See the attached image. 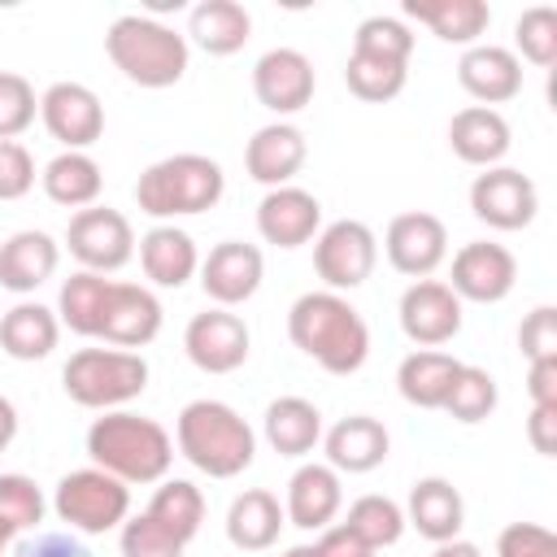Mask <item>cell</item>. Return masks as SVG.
<instances>
[{
  "mask_svg": "<svg viewBox=\"0 0 557 557\" xmlns=\"http://www.w3.org/2000/svg\"><path fill=\"white\" fill-rule=\"evenodd\" d=\"M292 344L326 374H357L370 357V326L339 292H305L287 309Z\"/></svg>",
  "mask_w": 557,
  "mask_h": 557,
  "instance_id": "6da1fadb",
  "label": "cell"
},
{
  "mask_svg": "<svg viewBox=\"0 0 557 557\" xmlns=\"http://www.w3.org/2000/svg\"><path fill=\"white\" fill-rule=\"evenodd\" d=\"M87 457L96 470L131 483H161L174 461V440L161 422L131 413V409H109L87 426Z\"/></svg>",
  "mask_w": 557,
  "mask_h": 557,
  "instance_id": "7a4b0ae2",
  "label": "cell"
},
{
  "mask_svg": "<svg viewBox=\"0 0 557 557\" xmlns=\"http://www.w3.org/2000/svg\"><path fill=\"white\" fill-rule=\"evenodd\" d=\"M104 52L113 61V70H122L126 83L161 91L174 87L187 74V35H178L174 26H165L152 13H122L113 17V26L104 30Z\"/></svg>",
  "mask_w": 557,
  "mask_h": 557,
  "instance_id": "3957f363",
  "label": "cell"
},
{
  "mask_svg": "<svg viewBox=\"0 0 557 557\" xmlns=\"http://www.w3.org/2000/svg\"><path fill=\"white\" fill-rule=\"evenodd\" d=\"M178 453L209 479H235L252 466L257 457V435L252 426L226 405V400H191L178 409L174 422Z\"/></svg>",
  "mask_w": 557,
  "mask_h": 557,
  "instance_id": "277c9868",
  "label": "cell"
},
{
  "mask_svg": "<svg viewBox=\"0 0 557 557\" xmlns=\"http://www.w3.org/2000/svg\"><path fill=\"white\" fill-rule=\"evenodd\" d=\"M226 191V174L213 157L205 152H174V157H161L152 161L139 183H135V200L148 218H161V222H174V218H191V213H205L222 200Z\"/></svg>",
  "mask_w": 557,
  "mask_h": 557,
  "instance_id": "5b68a950",
  "label": "cell"
},
{
  "mask_svg": "<svg viewBox=\"0 0 557 557\" xmlns=\"http://www.w3.org/2000/svg\"><path fill=\"white\" fill-rule=\"evenodd\" d=\"M61 387L74 405L109 413V409H122L126 400L144 396L148 361L126 348H78L61 370Z\"/></svg>",
  "mask_w": 557,
  "mask_h": 557,
  "instance_id": "8992f818",
  "label": "cell"
},
{
  "mask_svg": "<svg viewBox=\"0 0 557 557\" xmlns=\"http://www.w3.org/2000/svg\"><path fill=\"white\" fill-rule=\"evenodd\" d=\"M52 509L57 518L70 527V531H83V535H104L113 527L126 522L131 513V487L96 466H83V470H70L61 474L57 492H52Z\"/></svg>",
  "mask_w": 557,
  "mask_h": 557,
  "instance_id": "52a82bcc",
  "label": "cell"
},
{
  "mask_svg": "<svg viewBox=\"0 0 557 557\" xmlns=\"http://www.w3.org/2000/svg\"><path fill=\"white\" fill-rule=\"evenodd\" d=\"M379 239L366 222L339 218L313 235V270L326 283V292H352L374 274Z\"/></svg>",
  "mask_w": 557,
  "mask_h": 557,
  "instance_id": "ba28073f",
  "label": "cell"
},
{
  "mask_svg": "<svg viewBox=\"0 0 557 557\" xmlns=\"http://www.w3.org/2000/svg\"><path fill=\"white\" fill-rule=\"evenodd\" d=\"M65 248L70 257L91 270V274H113L135 257V231L126 222V213L109 209V205H91L78 209L65 226Z\"/></svg>",
  "mask_w": 557,
  "mask_h": 557,
  "instance_id": "9c48e42d",
  "label": "cell"
},
{
  "mask_svg": "<svg viewBox=\"0 0 557 557\" xmlns=\"http://www.w3.org/2000/svg\"><path fill=\"white\" fill-rule=\"evenodd\" d=\"M470 213L492 231H522L540 213V191L522 170L492 165L470 183Z\"/></svg>",
  "mask_w": 557,
  "mask_h": 557,
  "instance_id": "30bf717a",
  "label": "cell"
},
{
  "mask_svg": "<svg viewBox=\"0 0 557 557\" xmlns=\"http://www.w3.org/2000/svg\"><path fill=\"white\" fill-rule=\"evenodd\" d=\"M383 252H387V261H392L396 274H405V278H431L444 265V257H448V226L435 213H426V209L396 213L387 222Z\"/></svg>",
  "mask_w": 557,
  "mask_h": 557,
  "instance_id": "8fae6325",
  "label": "cell"
},
{
  "mask_svg": "<svg viewBox=\"0 0 557 557\" xmlns=\"http://www.w3.org/2000/svg\"><path fill=\"white\" fill-rule=\"evenodd\" d=\"M518 283V261L505 244H492V239H474V244H461L457 257H453V274H448V287L457 300H474V305H496L513 292Z\"/></svg>",
  "mask_w": 557,
  "mask_h": 557,
  "instance_id": "7c38bea8",
  "label": "cell"
},
{
  "mask_svg": "<svg viewBox=\"0 0 557 557\" xmlns=\"http://www.w3.org/2000/svg\"><path fill=\"white\" fill-rule=\"evenodd\" d=\"M248 344H252L248 322L239 313H231V309H218V305L205 309V313H196L187 322V331H183V348H187L191 366L205 370V374H231V370H239L248 361Z\"/></svg>",
  "mask_w": 557,
  "mask_h": 557,
  "instance_id": "4fadbf2b",
  "label": "cell"
},
{
  "mask_svg": "<svg viewBox=\"0 0 557 557\" xmlns=\"http://www.w3.org/2000/svg\"><path fill=\"white\" fill-rule=\"evenodd\" d=\"M39 117L65 152H87L104 135V104L87 83H52L39 96Z\"/></svg>",
  "mask_w": 557,
  "mask_h": 557,
  "instance_id": "5bb4252c",
  "label": "cell"
},
{
  "mask_svg": "<svg viewBox=\"0 0 557 557\" xmlns=\"http://www.w3.org/2000/svg\"><path fill=\"white\" fill-rule=\"evenodd\" d=\"M200 287L218 309H235L244 300L257 296L261 278H265V257L257 244L244 239H222L209 248V257L200 261Z\"/></svg>",
  "mask_w": 557,
  "mask_h": 557,
  "instance_id": "9a60e30c",
  "label": "cell"
},
{
  "mask_svg": "<svg viewBox=\"0 0 557 557\" xmlns=\"http://www.w3.org/2000/svg\"><path fill=\"white\" fill-rule=\"evenodd\" d=\"M161 300L139 287V283H113L109 278V296H104V309H100V331L96 339L113 344V348H144L161 335Z\"/></svg>",
  "mask_w": 557,
  "mask_h": 557,
  "instance_id": "2e32d148",
  "label": "cell"
},
{
  "mask_svg": "<svg viewBox=\"0 0 557 557\" xmlns=\"http://www.w3.org/2000/svg\"><path fill=\"white\" fill-rule=\"evenodd\" d=\"M313 87H318L313 61H309L300 48H270V52H261L257 65H252V96H257L270 113H278V117L300 113V109L313 100Z\"/></svg>",
  "mask_w": 557,
  "mask_h": 557,
  "instance_id": "e0dca14e",
  "label": "cell"
},
{
  "mask_svg": "<svg viewBox=\"0 0 557 557\" xmlns=\"http://www.w3.org/2000/svg\"><path fill=\"white\" fill-rule=\"evenodd\" d=\"M396 313H400V331L422 348H440L461 331V300L440 278H413Z\"/></svg>",
  "mask_w": 557,
  "mask_h": 557,
  "instance_id": "ac0fdd59",
  "label": "cell"
},
{
  "mask_svg": "<svg viewBox=\"0 0 557 557\" xmlns=\"http://www.w3.org/2000/svg\"><path fill=\"white\" fill-rule=\"evenodd\" d=\"M322 231V205L305 187H270L257 205V235L274 248H300Z\"/></svg>",
  "mask_w": 557,
  "mask_h": 557,
  "instance_id": "d6986e66",
  "label": "cell"
},
{
  "mask_svg": "<svg viewBox=\"0 0 557 557\" xmlns=\"http://www.w3.org/2000/svg\"><path fill=\"white\" fill-rule=\"evenodd\" d=\"M457 83L466 96H474L483 109H492V104H505L522 91V61L513 57V48L474 44L457 61Z\"/></svg>",
  "mask_w": 557,
  "mask_h": 557,
  "instance_id": "ffe728a7",
  "label": "cell"
},
{
  "mask_svg": "<svg viewBox=\"0 0 557 557\" xmlns=\"http://www.w3.org/2000/svg\"><path fill=\"white\" fill-rule=\"evenodd\" d=\"M322 448H326V466L335 474H370V470H379L387 461L392 435H387V426L379 418L348 413L322 435Z\"/></svg>",
  "mask_w": 557,
  "mask_h": 557,
  "instance_id": "44dd1931",
  "label": "cell"
},
{
  "mask_svg": "<svg viewBox=\"0 0 557 557\" xmlns=\"http://www.w3.org/2000/svg\"><path fill=\"white\" fill-rule=\"evenodd\" d=\"M305 157H309L305 131L292 126V122H270V126H261V131L248 139V148H244V170H248V178L261 183V187H287V183L300 174Z\"/></svg>",
  "mask_w": 557,
  "mask_h": 557,
  "instance_id": "7402d4cb",
  "label": "cell"
},
{
  "mask_svg": "<svg viewBox=\"0 0 557 557\" xmlns=\"http://www.w3.org/2000/svg\"><path fill=\"white\" fill-rule=\"evenodd\" d=\"M344 505V483L326 461H305L292 479H287V522L300 531H326L335 522Z\"/></svg>",
  "mask_w": 557,
  "mask_h": 557,
  "instance_id": "603a6c76",
  "label": "cell"
},
{
  "mask_svg": "<svg viewBox=\"0 0 557 557\" xmlns=\"http://www.w3.org/2000/svg\"><path fill=\"white\" fill-rule=\"evenodd\" d=\"M405 527H413L431 544L457 540L461 527H466V500H461V492L448 479H440V474L418 479L409 487V500H405Z\"/></svg>",
  "mask_w": 557,
  "mask_h": 557,
  "instance_id": "cb8c5ba5",
  "label": "cell"
},
{
  "mask_svg": "<svg viewBox=\"0 0 557 557\" xmlns=\"http://www.w3.org/2000/svg\"><path fill=\"white\" fill-rule=\"evenodd\" d=\"M513 135H509V122L500 109H483V104H466L453 113L448 122V148L466 161V165H479V170H492L505 161Z\"/></svg>",
  "mask_w": 557,
  "mask_h": 557,
  "instance_id": "d4e9b609",
  "label": "cell"
},
{
  "mask_svg": "<svg viewBox=\"0 0 557 557\" xmlns=\"http://www.w3.org/2000/svg\"><path fill=\"white\" fill-rule=\"evenodd\" d=\"M61 265V244L48 231H13L0 244V287L4 292H35L39 283H48Z\"/></svg>",
  "mask_w": 557,
  "mask_h": 557,
  "instance_id": "484cf974",
  "label": "cell"
},
{
  "mask_svg": "<svg viewBox=\"0 0 557 557\" xmlns=\"http://www.w3.org/2000/svg\"><path fill=\"white\" fill-rule=\"evenodd\" d=\"M400 13L426 26L435 39L461 44V48H474L492 26V9L483 0H405Z\"/></svg>",
  "mask_w": 557,
  "mask_h": 557,
  "instance_id": "4316f807",
  "label": "cell"
},
{
  "mask_svg": "<svg viewBox=\"0 0 557 557\" xmlns=\"http://www.w3.org/2000/svg\"><path fill=\"white\" fill-rule=\"evenodd\" d=\"M283 527H287V513H283L278 496L265 492V487L239 492V496L231 500V509H226V540H231L235 548H244V553H265V548H274Z\"/></svg>",
  "mask_w": 557,
  "mask_h": 557,
  "instance_id": "83f0119b",
  "label": "cell"
},
{
  "mask_svg": "<svg viewBox=\"0 0 557 557\" xmlns=\"http://www.w3.org/2000/svg\"><path fill=\"white\" fill-rule=\"evenodd\" d=\"M139 265L157 287H183L196 270H200V252L196 239L174 226V222H157L144 239H139Z\"/></svg>",
  "mask_w": 557,
  "mask_h": 557,
  "instance_id": "f1b7e54d",
  "label": "cell"
},
{
  "mask_svg": "<svg viewBox=\"0 0 557 557\" xmlns=\"http://www.w3.org/2000/svg\"><path fill=\"white\" fill-rule=\"evenodd\" d=\"M261 431L278 457H305L322 444V413L305 396H278L265 405Z\"/></svg>",
  "mask_w": 557,
  "mask_h": 557,
  "instance_id": "f546056e",
  "label": "cell"
},
{
  "mask_svg": "<svg viewBox=\"0 0 557 557\" xmlns=\"http://www.w3.org/2000/svg\"><path fill=\"white\" fill-rule=\"evenodd\" d=\"M187 35L209 57H231L252 39V17L235 0H200L187 13Z\"/></svg>",
  "mask_w": 557,
  "mask_h": 557,
  "instance_id": "4dcf8cb0",
  "label": "cell"
},
{
  "mask_svg": "<svg viewBox=\"0 0 557 557\" xmlns=\"http://www.w3.org/2000/svg\"><path fill=\"white\" fill-rule=\"evenodd\" d=\"M61 339V322L57 309L39 305V300H17L4 318H0V348L13 361H44Z\"/></svg>",
  "mask_w": 557,
  "mask_h": 557,
  "instance_id": "1f68e13d",
  "label": "cell"
},
{
  "mask_svg": "<svg viewBox=\"0 0 557 557\" xmlns=\"http://www.w3.org/2000/svg\"><path fill=\"white\" fill-rule=\"evenodd\" d=\"M461 361L440 348H418L396 366V392L418 409H444V396L457 379Z\"/></svg>",
  "mask_w": 557,
  "mask_h": 557,
  "instance_id": "d6a6232c",
  "label": "cell"
},
{
  "mask_svg": "<svg viewBox=\"0 0 557 557\" xmlns=\"http://www.w3.org/2000/svg\"><path fill=\"white\" fill-rule=\"evenodd\" d=\"M39 183H44V196L61 209H91L100 200L104 174H100L96 157H87V152H57L44 165Z\"/></svg>",
  "mask_w": 557,
  "mask_h": 557,
  "instance_id": "836d02e7",
  "label": "cell"
},
{
  "mask_svg": "<svg viewBox=\"0 0 557 557\" xmlns=\"http://www.w3.org/2000/svg\"><path fill=\"white\" fill-rule=\"evenodd\" d=\"M144 513L157 527H165L178 544H191L200 535V522H205V496L191 479H161V487L152 492Z\"/></svg>",
  "mask_w": 557,
  "mask_h": 557,
  "instance_id": "e575fe53",
  "label": "cell"
},
{
  "mask_svg": "<svg viewBox=\"0 0 557 557\" xmlns=\"http://www.w3.org/2000/svg\"><path fill=\"white\" fill-rule=\"evenodd\" d=\"M104 296H109V278H104V274H91V270L70 274V278L61 283V296H57V322L70 326V331L83 335V339H96Z\"/></svg>",
  "mask_w": 557,
  "mask_h": 557,
  "instance_id": "d590c367",
  "label": "cell"
},
{
  "mask_svg": "<svg viewBox=\"0 0 557 557\" xmlns=\"http://www.w3.org/2000/svg\"><path fill=\"white\" fill-rule=\"evenodd\" d=\"M344 83L357 100L366 104H383L396 100L409 83V61H387V57H370V52H348L344 65Z\"/></svg>",
  "mask_w": 557,
  "mask_h": 557,
  "instance_id": "8d00e7d4",
  "label": "cell"
},
{
  "mask_svg": "<svg viewBox=\"0 0 557 557\" xmlns=\"http://www.w3.org/2000/svg\"><path fill=\"white\" fill-rule=\"evenodd\" d=\"M344 527H348L370 553H379V548H392V544L405 535V509H400L392 496L370 492V496H357V500L348 505Z\"/></svg>",
  "mask_w": 557,
  "mask_h": 557,
  "instance_id": "74e56055",
  "label": "cell"
},
{
  "mask_svg": "<svg viewBox=\"0 0 557 557\" xmlns=\"http://www.w3.org/2000/svg\"><path fill=\"white\" fill-rule=\"evenodd\" d=\"M496 400H500L496 379H492L483 366H466V361H461V370H457V379H453V387H448V396H444V413L470 426V422L492 418Z\"/></svg>",
  "mask_w": 557,
  "mask_h": 557,
  "instance_id": "f35d334b",
  "label": "cell"
},
{
  "mask_svg": "<svg viewBox=\"0 0 557 557\" xmlns=\"http://www.w3.org/2000/svg\"><path fill=\"white\" fill-rule=\"evenodd\" d=\"M44 492L35 479L26 474H0V531L4 535H22V531H35L44 522Z\"/></svg>",
  "mask_w": 557,
  "mask_h": 557,
  "instance_id": "ab89813d",
  "label": "cell"
},
{
  "mask_svg": "<svg viewBox=\"0 0 557 557\" xmlns=\"http://www.w3.org/2000/svg\"><path fill=\"white\" fill-rule=\"evenodd\" d=\"M513 44H518V52H513L518 61L548 70L557 61V9H548V4L522 9V17L513 22Z\"/></svg>",
  "mask_w": 557,
  "mask_h": 557,
  "instance_id": "60d3db41",
  "label": "cell"
},
{
  "mask_svg": "<svg viewBox=\"0 0 557 557\" xmlns=\"http://www.w3.org/2000/svg\"><path fill=\"white\" fill-rule=\"evenodd\" d=\"M352 52H370V57H387V61H409L413 52V30L405 26V17H361L357 35H352Z\"/></svg>",
  "mask_w": 557,
  "mask_h": 557,
  "instance_id": "b9f144b4",
  "label": "cell"
},
{
  "mask_svg": "<svg viewBox=\"0 0 557 557\" xmlns=\"http://www.w3.org/2000/svg\"><path fill=\"white\" fill-rule=\"evenodd\" d=\"M117 544H122V557H183L187 544H178L165 527H157L148 513H135L117 527Z\"/></svg>",
  "mask_w": 557,
  "mask_h": 557,
  "instance_id": "7bdbcfd3",
  "label": "cell"
},
{
  "mask_svg": "<svg viewBox=\"0 0 557 557\" xmlns=\"http://www.w3.org/2000/svg\"><path fill=\"white\" fill-rule=\"evenodd\" d=\"M39 113V100H35V87L13 74V70H0V139H17Z\"/></svg>",
  "mask_w": 557,
  "mask_h": 557,
  "instance_id": "ee69618b",
  "label": "cell"
},
{
  "mask_svg": "<svg viewBox=\"0 0 557 557\" xmlns=\"http://www.w3.org/2000/svg\"><path fill=\"white\" fill-rule=\"evenodd\" d=\"M496 557H557V535L540 522H509L496 535Z\"/></svg>",
  "mask_w": 557,
  "mask_h": 557,
  "instance_id": "f6af8a7d",
  "label": "cell"
},
{
  "mask_svg": "<svg viewBox=\"0 0 557 557\" xmlns=\"http://www.w3.org/2000/svg\"><path fill=\"white\" fill-rule=\"evenodd\" d=\"M518 348L527 361H544L557 357V309L553 305H535L522 326H518Z\"/></svg>",
  "mask_w": 557,
  "mask_h": 557,
  "instance_id": "bcb514c9",
  "label": "cell"
},
{
  "mask_svg": "<svg viewBox=\"0 0 557 557\" xmlns=\"http://www.w3.org/2000/svg\"><path fill=\"white\" fill-rule=\"evenodd\" d=\"M35 187V157L17 139H0V200H22Z\"/></svg>",
  "mask_w": 557,
  "mask_h": 557,
  "instance_id": "7dc6e473",
  "label": "cell"
},
{
  "mask_svg": "<svg viewBox=\"0 0 557 557\" xmlns=\"http://www.w3.org/2000/svg\"><path fill=\"white\" fill-rule=\"evenodd\" d=\"M13 557H91V548L70 531H39L13 548Z\"/></svg>",
  "mask_w": 557,
  "mask_h": 557,
  "instance_id": "c3c4849f",
  "label": "cell"
},
{
  "mask_svg": "<svg viewBox=\"0 0 557 557\" xmlns=\"http://www.w3.org/2000/svg\"><path fill=\"white\" fill-rule=\"evenodd\" d=\"M527 396H531V405L557 409V357H544V361L527 366Z\"/></svg>",
  "mask_w": 557,
  "mask_h": 557,
  "instance_id": "681fc988",
  "label": "cell"
},
{
  "mask_svg": "<svg viewBox=\"0 0 557 557\" xmlns=\"http://www.w3.org/2000/svg\"><path fill=\"white\" fill-rule=\"evenodd\" d=\"M527 440H531V448L540 457H553L557 453V409L531 405V413H527Z\"/></svg>",
  "mask_w": 557,
  "mask_h": 557,
  "instance_id": "f907efd6",
  "label": "cell"
},
{
  "mask_svg": "<svg viewBox=\"0 0 557 557\" xmlns=\"http://www.w3.org/2000/svg\"><path fill=\"white\" fill-rule=\"evenodd\" d=\"M313 553H318V557H374V553H370L344 522H339V527H326V531L318 535Z\"/></svg>",
  "mask_w": 557,
  "mask_h": 557,
  "instance_id": "816d5d0a",
  "label": "cell"
},
{
  "mask_svg": "<svg viewBox=\"0 0 557 557\" xmlns=\"http://www.w3.org/2000/svg\"><path fill=\"white\" fill-rule=\"evenodd\" d=\"M13 435H17V409L9 396H0V453L13 444Z\"/></svg>",
  "mask_w": 557,
  "mask_h": 557,
  "instance_id": "f5cc1de1",
  "label": "cell"
},
{
  "mask_svg": "<svg viewBox=\"0 0 557 557\" xmlns=\"http://www.w3.org/2000/svg\"><path fill=\"white\" fill-rule=\"evenodd\" d=\"M431 557H483V553H479V544H470V540H461V535H457V540L435 544V553H431Z\"/></svg>",
  "mask_w": 557,
  "mask_h": 557,
  "instance_id": "db71d44e",
  "label": "cell"
},
{
  "mask_svg": "<svg viewBox=\"0 0 557 557\" xmlns=\"http://www.w3.org/2000/svg\"><path fill=\"white\" fill-rule=\"evenodd\" d=\"M283 557H318V553H313V544H296V548H287Z\"/></svg>",
  "mask_w": 557,
  "mask_h": 557,
  "instance_id": "11a10c76",
  "label": "cell"
}]
</instances>
